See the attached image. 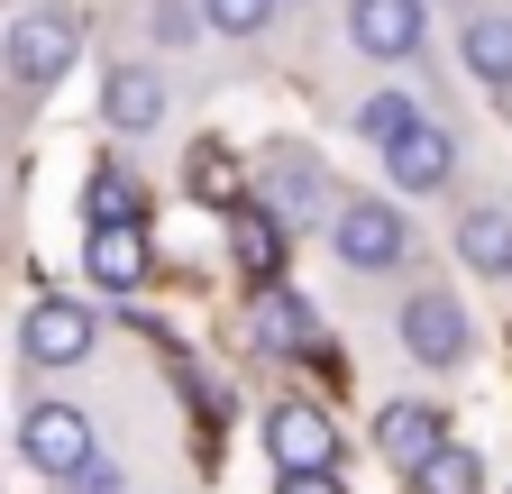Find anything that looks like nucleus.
<instances>
[{
    "instance_id": "1",
    "label": "nucleus",
    "mask_w": 512,
    "mask_h": 494,
    "mask_svg": "<svg viewBox=\"0 0 512 494\" xmlns=\"http://www.w3.org/2000/svg\"><path fill=\"white\" fill-rule=\"evenodd\" d=\"M74 19H64V10H28L10 37H0V65H10V83L19 92H46V83H64V74H74Z\"/></svg>"
},
{
    "instance_id": "2",
    "label": "nucleus",
    "mask_w": 512,
    "mask_h": 494,
    "mask_svg": "<svg viewBox=\"0 0 512 494\" xmlns=\"http://www.w3.org/2000/svg\"><path fill=\"white\" fill-rule=\"evenodd\" d=\"M330 247H339V266L384 275V266L412 257V229H403L394 202H339V211H330Z\"/></svg>"
},
{
    "instance_id": "3",
    "label": "nucleus",
    "mask_w": 512,
    "mask_h": 494,
    "mask_svg": "<svg viewBox=\"0 0 512 494\" xmlns=\"http://www.w3.org/2000/svg\"><path fill=\"white\" fill-rule=\"evenodd\" d=\"M19 449H28L37 476H74V467L92 458V421H83V403H28Z\"/></svg>"
},
{
    "instance_id": "4",
    "label": "nucleus",
    "mask_w": 512,
    "mask_h": 494,
    "mask_svg": "<svg viewBox=\"0 0 512 494\" xmlns=\"http://www.w3.org/2000/svg\"><path fill=\"white\" fill-rule=\"evenodd\" d=\"M266 449H275L284 476L339 467V430H330V412H320V403H275V412H266Z\"/></svg>"
},
{
    "instance_id": "5",
    "label": "nucleus",
    "mask_w": 512,
    "mask_h": 494,
    "mask_svg": "<svg viewBox=\"0 0 512 494\" xmlns=\"http://www.w3.org/2000/svg\"><path fill=\"white\" fill-rule=\"evenodd\" d=\"M92 339H101V321L83 312V302H37V312L19 321L28 366H83V357H92Z\"/></svg>"
},
{
    "instance_id": "6",
    "label": "nucleus",
    "mask_w": 512,
    "mask_h": 494,
    "mask_svg": "<svg viewBox=\"0 0 512 494\" xmlns=\"http://www.w3.org/2000/svg\"><path fill=\"white\" fill-rule=\"evenodd\" d=\"M348 37L366 55H384V65H412L430 19H421V0H348Z\"/></svg>"
},
{
    "instance_id": "7",
    "label": "nucleus",
    "mask_w": 512,
    "mask_h": 494,
    "mask_svg": "<svg viewBox=\"0 0 512 494\" xmlns=\"http://www.w3.org/2000/svg\"><path fill=\"white\" fill-rule=\"evenodd\" d=\"M384 174H394V183H403V193H439V183H448V174H458V138H448V129H439V119L421 110V119H412V129H403L394 147H384Z\"/></svg>"
},
{
    "instance_id": "8",
    "label": "nucleus",
    "mask_w": 512,
    "mask_h": 494,
    "mask_svg": "<svg viewBox=\"0 0 512 494\" xmlns=\"http://www.w3.org/2000/svg\"><path fill=\"white\" fill-rule=\"evenodd\" d=\"M403 348L421 357V366H458L467 348H476V330H467V312L448 293H412L403 302Z\"/></svg>"
},
{
    "instance_id": "9",
    "label": "nucleus",
    "mask_w": 512,
    "mask_h": 494,
    "mask_svg": "<svg viewBox=\"0 0 512 494\" xmlns=\"http://www.w3.org/2000/svg\"><path fill=\"white\" fill-rule=\"evenodd\" d=\"M229 257H238V275L275 284V266H284V211L275 202H229Z\"/></svg>"
},
{
    "instance_id": "10",
    "label": "nucleus",
    "mask_w": 512,
    "mask_h": 494,
    "mask_svg": "<svg viewBox=\"0 0 512 494\" xmlns=\"http://www.w3.org/2000/svg\"><path fill=\"white\" fill-rule=\"evenodd\" d=\"M83 266H92L101 293H138V284H147V229H138V220H101L92 247H83Z\"/></svg>"
},
{
    "instance_id": "11",
    "label": "nucleus",
    "mask_w": 512,
    "mask_h": 494,
    "mask_svg": "<svg viewBox=\"0 0 512 494\" xmlns=\"http://www.w3.org/2000/svg\"><path fill=\"white\" fill-rule=\"evenodd\" d=\"M375 449L394 458V467H421L439 449V403H384L375 412Z\"/></svg>"
},
{
    "instance_id": "12",
    "label": "nucleus",
    "mask_w": 512,
    "mask_h": 494,
    "mask_svg": "<svg viewBox=\"0 0 512 494\" xmlns=\"http://www.w3.org/2000/svg\"><path fill=\"white\" fill-rule=\"evenodd\" d=\"M320 156H302V147H275V211H284V229H302V220H320L330 211V193H320Z\"/></svg>"
},
{
    "instance_id": "13",
    "label": "nucleus",
    "mask_w": 512,
    "mask_h": 494,
    "mask_svg": "<svg viewBox=\"0 0 512 494\" xmlns=\"http://www.w3.org/2000/svg\"><path fill=\"white\" fill-rule=\"evenodd\" d=\"M101 110H110V129L138 138V129H156V119H165V83H156L147 65H119V74L101 83Z\"/></svg>"
},
{
    "instance_id": "14",
    "label": "nucleus",
    "mask_w": 512,
    "mask_h": 494,
    "mask_svg": "<svg viewBox=\"0 0 512 494\" xmlns=\"http://www.w3.org/2000/svg\"><path fill=\"white\" fill-rule=\"evenodd\" d=\"M458 55H467V74H476V83H494V92H512V19H503V10H485V19H467V37H458Z\"/></svg>"
},
{
    "instance_id": "15",
    "label": "nucleus",
    "mask_w": 512,
    "mask_h": 494,
    "mask_svg": "<svg viewBox=\"0 0 512 494\" xmlns=\"http://www.w3.org/2000/svg\"><path fill=\"white\" fill-rule=\"evenodd\" d=\"M458 257L476 275H512V211H467L458 220Z\"/></svg>"
},
{
    "instance_id": "16",
    "label": "nucleus",
    "mask_w": 512,
    "mask_h": 494,
    "mask_svg": "<svg viewBox=\"0 0 512 494\" xmlns=\"http://www.w3.org/2000/svg\"><path fill=\"white\" fill-rule=\"evenodd\" d=\"M256 339H266L275 357L311 348V302H302V293H266V302H256Z\"/></svg>"
},
{
    "instance_id": "17",
    "label": "nucleus",
    "mask_w": 512,
    "mask_h": 494,
    "mask_svg": "<svg viewBox=\"0 0 512 494\" xmlns=\"http://www.w3.org/2000/svg\"><path fill=\"white\" fill-rule=\"evenodd\" d=\"M476 485H485V467H476L467 449H448V440L412 467V494H476Z\"/></svg>"
},
{
    "instance_id": "18",
    "label": "nucleus",
    "mask_w": 512,
    "mask_h": 494,
    "mask_svg": "<svg viewBox=\"0 0 512 494\" xmlns=\"http://www.w3.org/2000/svg\"><path fill=\"white\" fill-rule=\"evenodd\" d=\"M412 119H421V101H412V92H366V101H357V138L394 147V138L412 129Z\"/></svg>"
},
{
    "instance_id": "19",
    "label": "nucleus",
    "mask_w": 512,
    "mask_h": 494,
    "mask_svg": "<svg viewBox=\"0 0 512 494\" xmlns=\"http://www.w3.org/2000/svg\"><path fill=\"white\" fill-rule=\"evenodd\" d=\"M83 202H92V229H101V220H138V183H128L119 165H101Z\"/></svg>"
},
{
    "instance_id": "20",
    "label": "nucleus",
    "mask_w": 512,
    "mask_h": 494,
    "mask_svg": "<svg viewBox=\"0 0 512 494\" xmlns=\"http://www.w3.org/2000/svg\"><path fill=\"white\" fill-rule=\"evenodd\" d=\"M275 19V0H202V28H220V37H256Z\"/></svg>"
},
{
    "instance_id": "21",
    "label": "nucleus",
    "mask_w": 512,
    "mask_h": 494,
    "mask_svg": "<svg viewBox=\"0 0 512 494\" xmlns=\"http://www.w3.org/2000/svg\"><path fill=\"white\" fill-rule=\"evenodd\" d=\"M119 485H128V476H119L110 458H83L74 476H55V494H119Z\"/></svg>"
},
{
    "instance_id": "22",
    "label": "nucleus",
    "mask_w": 512,
    "mask_h": 494,
    "mask_svg": "<svg viewBox=\"0 0 512 494\" xmlns=\"http://www.w3.org/2000/svg\"><path fill=\"white\" fill-rule=\"evenodd\" d=\"M284 494H339V485H330V467H302V476H284Z\"/></svg>"
}]
</instances>
